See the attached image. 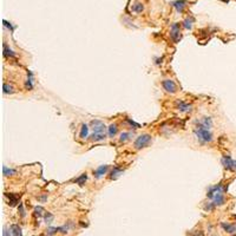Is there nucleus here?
I'll use <instances>...</instances> for the list:
<instances>
[{
    "label": "nucleus",
    "mask_w": 236,
    "mask_h": 236,
    "mask_svg": "<svg viewBox=\"0 0 236 236\" xmlns=\"http://www.w3.org/2000/svg\"><path fill=\"white\" fill-rule=\"evenodd\" d=\"M87 131H89L87 125L83 124V125H82V131H80V138H85V137L87 136Z\"/></svg>",
    "instance_id": "4468645a"
},
{
    "label": "nucleus",
    "mask_w": 236,
    "mask_h": 236,
    "mask_svg": "<svg viewBox=\"0 0 236 236\" xmlns=\"http://www.w3.org/2000/svg\"><path fill=\"white\" fill-rule=\"evenodd\" d=\"M194 131H195V135L197 137V139H199L201 143H210V142H212V139H214L211 132H210L208 129H205L203 125H201L200 123H197V125L195 126Z\"/></svg>",
    "instance_id": "f257e3e1"
},
{
    "label": "nucleus",
    "mask_w": 236,
    "mask_h": 236,
    "mask_svg": "<svg viewBox=\"0 0 236 236\" xmlns=\"http://www.w3.org/2000/svg\"><path fill=\"white\" fill-rule=\"evenodd\" d=\"M170 35H171V38H172L175 41H177V40L181 38V31H179V26H178V24H174V25L171 26Z\"/></svg>",
    "instance_id": "423d86ee"
},
{
    "label": "nucleus",
    "mask_w": 236,
    "mask_h": 236,
    "mask_svg": "<svg viewBox=\"0 0 236 236\" xmlns=\"http://www.w3.org/2000/svg\"><path fill=\"white\" fill-rule=\"evenodd\" d=\"M57 232H58V228H52V227H51V228L47 229V234H49V235H53V234L57 233Z\"/></svg>",
    "instance_id": "aec40b11"
},
{
    "label": "nucleus",
    "mask_w": 236,
    "mask_h": 236,
    "mask_svg": "<svg viewBox=\"0 0 236 236\" xmlns=\"http://www.w3.org/2000/svg\"><path fill=\"white\" fill-rule=\"evenodd\" d=\"M105 139V134H97V132H93V135L91 136V140L93 142H101Z\"/></svg>",
    "instance_id": "1a4fd4ad"
},
{
    "label": "nucleus",
    "mask_w": 236,
    "mask_h": 236,
    "mask_svg": "<svg viewBox=\"0 0 236 236\" xmlns=\"http://www.w3.org/2000/svg\"><path fill=\"white\" fill-rule=\"evenodd\" d=\"M119 174H122V170L121 169H115L112 172H111V178H116L117 176H119Z\"/></svg>",
    "instance_id": "dca6fc26"
},
{
    "label": "nucleus",
    "mask_w": 236,
    "mask_h": 236,
    "mask_svg": "<svg viewBox=\"0 0 236 236\" xmlns=\"http://www.w3.org/2000/svg\"><path fill=\"white\" fill-rule=\"evenodd\" d=\"M52 220H53V215H51L50 212H46L45 214V221H46V223H51Z\"/></svg>",
    "instance_id": "f3484780"
},
{
    "label": "nucleus",
    "mask_w": 236,
    "mask_h": 236,
    "mask_svg": "<svg viewBox=\"0 0 236 236\" xmlns=\"http://www.w3.org/2000/svg\"><path fill=\"white\" fill-rule=\"evenodd\" d=\"M130 136L131 134H129V132H123V134H121V142H125V140H128V139H130Z\"/></svg>",
    "instance_id": "2eb2a0df"
},
{
    "label": "nucleus",
    "mask_w": 236,
    "mask_h": 236,
    "mask_svg": "<svg viewBox=\"0 0 236 236\" xmlns=\"http://www.w3.org/2000/svg\"><path fill=\"white\" fill-rule=\"evenodd\" d=\"M117 130H118V125L116 123L115 124H111L110 128H109V135L111 136V137H113V136L117 134Z\"/></svg>",
    "instance_id": "f8f14e48"
},
{
    "label": "nucleus",
    "mask_w": 236,
    "mask_h": 236,
    "mask_svg": "<svg viewBox=\"0 0 236 236\" xmlns=\"http://www.w3.org/2000/svg\"><path fill=\"white\" fill-rule=\"evenodd\" d=\"M151 142V136L148 135V134H144V135H140L135 142V148L138 150V149H142V148H145L149 145V143Z\"/></svg>",
    "instance_id": "f03ea898"
},
{
    "label": "nucleus",
    "mask_w": 236,
    "mask_h": 236,
    "mask_svg": "<svg viewBox=\"0 0 236 236\" xmlns=\"http://www.w3.org/2000/svg\"><path fill=\"white\" fill-rule=\"evenodd\" d=\"M191 23H193V19L190 18V19H187L185 21H184V26L187 27V29H191Z\"/></svg>",
    "instance_id": "6ab92c4d"
},
{
    "label": "nucleus",
    "mask_w": 236,
    "mask_h": 236,
    "mask_svg": "<svg viewBox=\"0 0 236 236\" xmlns=\"http://www.w3.org/2000/svg\"><path fill=\"white\" fill-rule=\"evenodd\" d=\"M143 4L142 2H136L135 5H134V7H132V10L135 11V12H137V13H140L142 11H143Z\"/></svg>",
    "instance_id": "ddd939ff"
},
{
    "label": "nucleus",
    "mask_w": 236,
    "mask_h": 236,
    "mask_svg": "<svg viewBox=\"0 0 236 236\" xmlns=\"http://www.w3.org/2000/svg\"><path fill=\"white\" fill-rule=\"evenodd\" d=\"M91 126L95 132L97 134H105V125L101 121H92L91 122Z\"/></svg>",
    "instance_id": "39448f33"
},
{
    "label": "nucleus",
    "mask_w": 236,
    "mask_h": 236,
    "mask_svg": "<svg viewBox=\"0 0 236 236\" xmlns=\"http://www.w3.org/2000/svg\"><path fill=\"white\" fill-rule=\"evenodd\" d=\"M174 6L177 8L178 12H183V8L185 7V1L184 0H179V1H175Z\"/></svg>",
    "instance_id": "9d476101"
},
{
    "label": "nucleus",
    "mask_w": 236,
    "mask_h": 236,
    "mask_svg": "<svg viewBox=\"0 0 236 236\" xmlns=\"http://www.w3.org/2000/svg\"><path fill=\"white\" fill-rule=\"evenodd\" d=\"M162 85H163V87H164V90H165L167 92L175 93V92L177 91V85H176V83H175L174 80H171V79H164L163 83H162Z\"/></svg>",
    "instance_id": "7ed1b4c3"
},
{
    "label": "nucleus",
    "mask_w": 236,
    "mask_h": 236,
    "mask_svg": "<svg viewBox=\"0 0 236 236\" xmlns=\"http://www.w3.org/2000/svg\"><path fill=\"white\" fill-rule=\"evenodd\" d=\"M86 177H87V176H86V174H83V175H82V176H80V177L77 179V182H78V183L82 185V184H83V182H84V181H86Z\"/></svg>",
    "instance_id": "a211bd4d"
},
{
    "label": "nucleus",
    "mask_w": 236,
    "mask_h": 236,
    "mask_svg": "<svg viewBox=\"0 0 236 236\" xmlns=\"http://www.w3.org/2000/svg\"><path fill=\"white\" fill-rule=\"evenodd\" d=\"M222 228H223L226 232H228V233H234V232L236 230L235 226H233V224H228V223H222Z\"/></svg>",
    "instance_id": "9b49d317"
},
{
    "label": "nucleus",
    "mask_w": 236,
    "mask_h": 236,
    "mask_svg": "<svg viewBox=\"0 0 236 236\" xmlns=\"http://www.w3.org/2000/svg\"><path fill=\"white\" fill-rule=\"evenodd\" d=\"M11 234L12 236H21V229L19 228V226H17V224H13V226H11Z\"/></svg>",
    "instance_id": "6e6552de"
},
{
    "label": "nucleus",
    "mask_w": 236,
    "mask_h": 236,
    "mask_svg": "<svg viewBox=\"0 0 236 236\" xmlns=\"http://www.w3.org/2000/svg\"><path fill=\"white\" fill-rule=\"evenodd\" d=\"M222 163L224 165V168L232 171H236V161H233L229 156H224L222 158Z\"/></svg>",
    "instance_id": "20e7f679"
},
{
    "label": "nucleus",
    "mask_w": 236,
    "mask_h": 236,
    "mask_svg": "<svg viewBox=\"0 0 236 236\" xmlns=\"http://www.w3.org/2000/svg\"><path fill=\"white\" fill-rule=\"evenodd\" d=\"M107 169H109L107 165H101V167H99V168L95 171V177H96V178H101L104 174H106Z\"/></svg>",
    "instance_id": "0eeeda50"
}]
</instances>
